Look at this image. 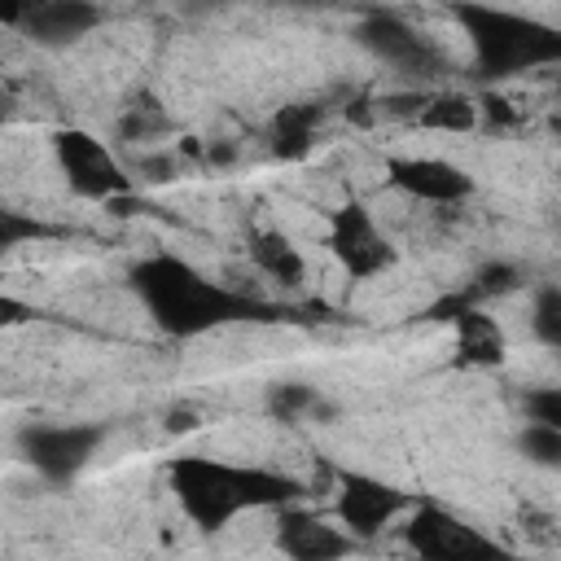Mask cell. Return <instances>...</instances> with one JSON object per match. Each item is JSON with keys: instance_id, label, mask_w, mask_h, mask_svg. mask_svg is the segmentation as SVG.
I'll list each match as a JSON object with an SVG mask.
<instances>
[{"instance_id": "e0dca14e", "label": "cell", "mask_w": 561, "mask_h": 561, "mask_svg": "<svg viewBox=\"0 0 561 561\" xmlns=\"http://www.w3.org/2000/svg\"><path fill=\"white\" fill-rule=\"evenodd\" d=\"M522 456L530 465H543V469H561V430L557 425H543V421H526L522 438H517Z\"/></svg>"}, {"instance_id": "44dd1931", "label": "cell", "mask_w": 561, "mask_h": 561, "mask_svg": "<svg viewBox=\"0 0 561 561\" xmlns=\"http://www.w3.org/2000/svg\"><path fill=\"white\" fill-rule=\"evenodd\" d=\"M526 421H543L561 430V386H539L526 394Z\"/></svg>"}, {"instance_id": "2e32d148", "label": "cell", "mask_w": 561, "mask_h": 561, "mask_svg": "<svg viewBox=\"0 0 561 561\" xmlns=\"http://www.w3.org/2000/svg\"><path fill=\"white\" fill-rule=\"evenodd\" d=\"M416 123L425 131H447V136H465L478 127V101L465 92H434L421 101Z\"/></svg>"}, {"instance_id": "8fae6325", "label": "cell", "mask_w": 561, "mask_h": 561, "mask_svg": "<svg viewBox=\"0 0 561 561\" xmlns=\"http://www.w3.org/2000/svg\"><path fill=\"white\" fill-rule=\"evenodd\" d=\"M276 548L294 561H333V557H346L355 548V535L342 522L333 526L307 508H280Z\"/></svg>"}, {"instance_id": "7a4b0ae2", "label": "cell", "mask_w": 561, "mask_h": 561, "mask_svg": "<svg viewBox=\"0 0 561 561\" xmlns=\"http://www.w3.org/2000/svg\"><path fill=\"white\" fill-rule=\"evenodd\" d=\"M167 482L197 530H224L232 517L250 508H285L302 495V486L285 473L259 465H232L215 456H175Z\"/></svg>"}, {"instance_id": "d6986e66", "label": "cell", "mask_w": 561, "mask_h": 561, "mask_svg": "<svg viewBox=\"0 0 561 561\" xmlns=\"http://www.w3.org/2000/svg\"><path fill=\"white\" fill-rule=\"evenodd\" d=\"M267 403H272V412H276L280 421H302V416L320 412V394H316L311 386H298V381H289V386H276Z\"/></svg>"}, {"instance_id": "7c38bea8", "label": "cell", "mask_w": 561, "mask_h": 561, "mask_svg": "<svg viewBox=\"0 0 561 561\" xmlns=\"http://www.w3.org/2000/svg\"><path fill=\"white\" fill-rule=\"evenodd\" d=\"M447 320H451L456 355L465 364H473V368H500L508 359V333H504V324L491 311H482L473 302H456Z\"/></svg>"}, {"instance_id": "9a60e30c", "label": "cell", "mask_w": 561, "mask_h": 561, "mask_svg": "<svg viewBox=\"0 0 561 561\" xmlns=\"http://www.w3.org/2000/svg\"><path fill=\"white\" fill-rule=\"evenodd\" d=\"M324 123V105L316 101H294V105H280L272 114V153L280 158H302L311 145H316V131Z\"/></svg>"}, {"instance_id": "3957f363", "label": "cell", "mask_w": 561, "mask_h": 561, "mask_svg": "<svg viewBox=\"0 0 561 561\" xmlns=\"http://www.w3.org/2000/svg\"><path fill=\"white\" fill-rule=\"evenodd\" d=\"M451 18L460 22L473 66L486 79H513L543 66H561V26L491 4V0H460L451 4Z\"/></svg>"}, {"instance_id": "5bb4252c", "label": "cell", "mask_w": 561, "mask_h": 561, "mask_svg": "<svg viewBox=\"0 0 561 561\" xmlns=\"http://www.w3.org/2000/svg\"><path fill=\"white\" fill-rule=\"evenodd\" d=\"M250 263L280 289H298L307 280V259L280 228H254L250 232Z\"/></svg>"}, {"instance_id": "ba28073f", "label": "cell", "mask_w": 561, "mask_h": 561, "mask_svg": "<svg viewBox=\"0 0 561 561\" xmlns=\"http://www.w3.org/2000/svg\"><path fill=\"white\" fill-rule=\"evenodd\" d=\"M105 443V425L70 421V425H35L22 438L26 460L48 478V482H70Z\"/></svg>"}, {"instance_id": "8992f818", "label": "cell", "mask_w": 561, "mask_h": 561, "mask_svg": "<svg viewBox=\"0 0 561 561\" xmlns=\"http://www.w3.org/2000/svg\"><path fill=\"white\" fill-rule=\"evenodd\" d=\"M333 513L337 522L355 535V539H373L386 526H394L408 513V495L394 491L390 482L373 478V473H337V491H333Z\"/></svg>"}, {"instance_id": "52a82bcc", "label": "cell", "mask_w": 561, "mask_h": 561, "mask_svg": "<svg viewBox=\"0 0 561 561\" xmlns=\"http://www.w3.org/2000/svg\"><path fill=\"white\" fill-rule=\"evenodd\" d=\"M403 539L412 552H421L430 561H465V557H495L500 552V543L491 535H482L478 526H469L465 517H456L438 504H421L408 517Z\"/></svg>"}, {"instance_id": "5b68a950", "label": "cell", "mask_w": 561, "mask_h": 561, "mask_svg": "<svg viewBox=\"0 0 561 561\" xmlns=\"http://www.w3.org/2000/svg\"><path fill=\"white\" fill-rule=\"evenodd\" d=\"M329 250L355 280H373L394 267V245L364 202H342L329 215Z\"/></svg>"}, {"instance_id": "30bf717a", "label": "cell", "mask_w": 561, "mask_h": 561, "mask_svg": "<svg viewBox=\"0 0 561 561\" xmlns=\"http://www.w3.org/2000/svg\"><path fill=\"white\" fill-rule=\"evenodd\" d=\"M355 35H359V44H364L373 57H381L386 66H394V70H403V75L438 70V53L430 48V39H425L416 26H408L403 18H394V13H368Z\"/></svg>"}, {"instance_id": "277c9868", "label": "cell", "mask_w": 561, "mask_h": 561, "mask_svg": "<svg viewBox=\"0 0 561 561\" xmlns=\"http://www.w3.org/2000/svg\"><path fill=\"white\" fill-rule=\"evenodd\" d=\"M53 158H57V171L66 175L70 193H79L88 202H114V197H123L131 188V180H127L123 162L114 158V149L101 136L83 131V127L57 131L53 136Z\"/></svg>"}, {"instance_id": "ac0fdd59", "label": "cell", "mask_w": 561, "mask_h": 561, "mask_svg": "<svg viewBox=\"0 0 561 561\" xmlns=\"http://www.w3.org/2000/svg\"><path fill=\"white\" fill-rule=\"evenodd\" d=\"M530 329L543 346L561 351V289L557 285H543L530 302Z\"/></svg>"}, {"instance_id": "4fadbf2b", "label": "cell", "mask_w": 561, "mask_h": 561, "mask_svg": "<svg viewBox=\"0 0 561 561\" xmlns=\"http://www.w3.org/2000/svg\"><path fill=\"white\" fill-rule=\"evenodd\" d=\"M101 22V9L92 0H31L22 13V26L31 31L35 44L44 48H61L83 39L92 26Z\"/></svg>"}, {"instance_id": "9c48e42d", "label": "cell", "mask_w": 561, "mask_h": 561, "mask_svg": "<svg viewBox=\"0 0 561 561\" xmlns=\"http://www.w3.org/2000/svg\"><path fill=\"white\" fill-rule=\"evenodd\" d=\"M386 180L390 188L430 202V206H460L473 197V175L460 162L434 158V153H403L386 162Z\"/></svg>"}, {"instance_id": "ffe728a7", "label": "cell", "mask_w": 561, "mask_h": 561, "mask_svg": "<svg viewBox=\"0 0 561 561\" xmlns=\"http://www.w3.org/2000/svg\"><path fill=\"white\" fill-rule=\"evenodd\" d=\"M517 285H522V267H513V263H504V259L478 267V294L500 298V294H513Z\"/></svg>"}, {"instance_id": "6da1fadb", "label": "cell", "mask_w": 561, "mask_h": 561, "mask_svg": "<svg viewBox=\"0 0 561 561\" xmlns=\"http://www.w3.org/2000/svg\"><path fill=\"white\" fill-rule=\"evenodd\" d=\"M131 289L145 302L149 320L171 337H197V333H210V329H224L232 320H250L263 311L259 302L210 280L206 272H197L188 259L171 250L140 259L131 267Z\"/></svg>"}]
</instances>
